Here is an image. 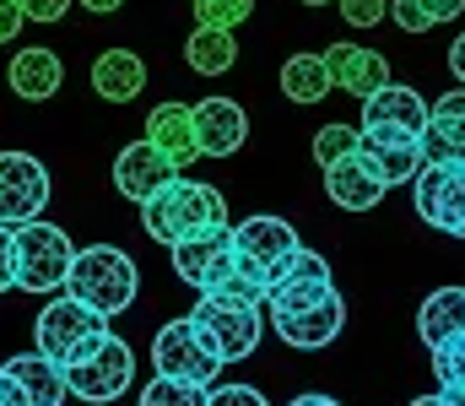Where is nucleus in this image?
Returning a JSON list of instances; mask_svg holds the SVG:
<instances>
[{
    "instance_id": "f257e3e1",
    "label": "nucleus",
    "mask_w": 465,
    "mask_h": 406,
    "mask_svg": "<svg viewBox=\"0 0 465 406\" xmlns=\"http://www.w3.org/2000/svg\"><path fill=\"white\" fill-rule=\"evenodd\" d=\"M141 228L157 239V244H184L195 233H212V228H228V201L217 184H201L190 173H179L168 190H157L146 206H141Z\"/></svg>"
},
{
    "instance_id": "f03ea898",
    "label": "nucleus",
    "mask_w": 465,
    "mask_h": 406,
    "mask_svg": "<svg viewBox=\"0 0 465 406\" xmlns=\"http://www.w3.org/2000/svg\"><path fill=\"white\" fill-rule=\"evenodd\" d=\"M65 292L82 298L87 309H98L104 320L124 314L141 292V276H135V261L119 250V244H87L76 250L71 261V276H65Z\"/></svg>"
},
{
    "instance_id": "7ed1b4c3",
    "label": "nucleus",
    "mask_w": 465,
    "mask_h": 406,
    "mask_svg": "<svg viewBox=\"0 0 465 406\" xmlns=\"http://www.w3.org/2000/svg\"><path fill=\"white\" fill-rule=\"evenodd\" d=\"M71 261H76V244L60 223H22L11 228V271H16V287L22 292H65V276H71Z\"/></svg>"
},
{
    "instance_id": "20e7f679",
    "label": "nucleus",
    "mask_w": 465,
    "mask_h": 406,
    "mask_svg": "<svg viewBox=\"0 0 465 406\" xmlns=\"http://www.w3.org/2000/svg\"><path fill=\"white\" fill-rule=\"evenodd\" d=\"M130 385H135V352H130V342H119L114 331L93 336V342L65 363V391H71L76 401L109 406V401H119Z\"/></svg>"
},
{
    "instance_id": "39448f33",
    "label": "nucleus",
    "mask_w": 465,
    "mask_h": 406,
    "mask_svg": "<svg viewBox=\"0 0 465 406\" xmlns=\"http://www.w3.org/2000/svg\"><path fill=\"white\" fill-rule=\"evenodd\" d=\"M303 244H298V233H292V223H282V217H271V212H254V217H243L238 228H232V261L238 271L271 298V287L282 282V271L287 261L298 255Z\"/></svg>"
},
{
    "instance_id": "423d86ee",
    "label": "nucleus",
    "mask_w": 465,
    "mask_h": 406,
    "mask_svg": "<svg viewBox=\"0 0 465 406\" xmlns=\"http://www.w3.org/2000/svg\"><path fill=\"white\" fill-rule=\"evenodd\" d=\"M152 369L157 380H173V385H195V391H212L217 374H223V358L212 352V342L195 331V320H168L157 336H152Z\"/></svg>"
},
{
    "instance_id": "0eeeda50",
    "label": "nucleus",
    "mask_w": 465,
    "mask_h": 406,
    "mask_svg": "<svg viewBox=\"0 0 465 406\" xmlns=\"http://www.w3.org/2000/svg\"><path fill=\"white\" fill-rule=\"evenodd\" d=\"M195 331L212 342V352L223 358V363H243V358H254V347H260V336H265V314H260V303H243V298H223V292H201V303H195Z\"/></svg>"
},
{
    "instance_id": "6e6552de",
    "label": "nucleus",
    "mask_w": 465,
    "mask_h": 406,
    "mask_svg": "<svg viewBox=\"0 0 465 406\" xmlns=\"http://www.w3.org/2000/svg\"><path fill=\"white\" fill-rule=\"evenodd\" d=\"M109 331V320L98 314V309H87L82 298H71V292H54L44 309H38V320H33V352H44L49 363H71L93 336H104Z\"/></svg>"
},
{
    "instance_id": "1a4fd4ad",
    "label": "nucleus",
    "mask_w": 465,
    "mask_h": 406,
    "mask_svg": "<svg viewBox=\"0 0 465 406\" xmlns=\"http://www.w3.org/2000/svg\"><path fill=\"white\" fill-rule=\"evenodd\" d=\"M411 206L428 228L465 239V163H428L411 184Z\"/></svg>"
},
{
    "instance_id": "9d476101",
    "label": "nucleus",
    "mask_w": 465,
    "mask_h": 406,
    "mask_svg": "<svg viewBox=\"0 0 465 406\" xmlns=\"http://www.w3.org/2000/svg\"><path fill=\"white\" fill-rule=\"evenodd\" d=\"M49 206V168L33 152H0V223H38Z\"/></svg>"
},
{
    "instance_id": "9b49d317",
    "label": "nucleus",
    "mask_w": 465,
    "mask_h": 406,
    "mask_svg": "<svg viewBox=\"0 0 465 406\" xmlns=\"http://www.w3.org/2000/svg\"><path fill=\"white\" fill-rule=\"evenodd\" d=\"M173 276L190 282L195 292L232 298V228H212V233L173 244Z\"/></svg>"
},
{
    "instance_id": "f8f14e48",
    "label": "nucleus",
    "mask_w": 465,
    "mask_h": 406,
    "mask_svg": "<svg viewBox=\"0 0 465 406\" xmlns=\"http://www.w3.org/2000/svg\"><path fill=\"white\" fill-rule=\"evenodd\" d=\"M428 131V98L406 82L379 87L373 98H362V135H417Z\"/></svg>"
},
{
    "instance_id": "ddd939ff",
    "label": "nucleus",
    "mask_w": 465,
    "mask_h": 406,
    "mask_svg": "<svg viewBox=\"0 0 465 406\" xmlns=\"http://www.w3.org/2000/svg\"><path fill=\"white\" fill-rule=\"evenodd\" d=\"M271 325H276V336H282L287 347H298V352H320V347H331V342L341 336V325H347V298L331 292V298H320V303H309V309L271 314Z\"/></svg>"
},
{
    "instance_id": "4468645a",
    "label": "nucleus",
    "mask_w": 465,
    "mask_h": 406,
    "mask_svg": "<svg viewBox=\"0 0 465 406\" xmlns=\"http://www.w3.org/2000/svg\"><path fill=\"white\" fill-rule=\"evenodd\" d=\"M179 179V168L141 135V141H130L124 152L114 157V190L124 195V201H135V206H146L157 190H168Z\"/></svg>"
},
{
    "instance_id": "2eb2a0df",
    "label": "nucleus",
    "mask_w": 465,
    "mask_h": 406,
    "mask_svg": "<svg viewBox=\"0 0 465 406\" xmlns=\"http://www.w3.org/2000/svg\"><path fill=\"white\" fill-rule=\"evenodd\" d=\"M331 292H336V282H331L325 255L298 250V255L287 261V271H282V282L271 287L265 309H271V314H292V309H309V303H320V298H331Z\"/></svg>"
},
{
    "instance_id": "dca6fc26",
    "label": "nucleus",
    "mask_w": 465,
    "mask_h": 406,
    "mask_svg": "<svg viewBox=\"0 0 465 406\" xmlns=\"http://www.w3.org/2000/svg\"><path fill=\"white\" fill-rule=\"evenodd\" d=\"M325 71H331V87L351 93L357 104H362V98H373L379 87H390V60H384L379 49L347 44V38L325 49Z\"/></svg>"
},
{
    "instance_id": "f3484780",
    "label": "nucleus",
    "mask_w": 465,
    "mask_h": 406,
    "mask_svg": "<svg viewBox=\"0 0 465 406\" xmlns=\"http://www.w3.org/2000/svg\"><path fill=\"white\" fill-rule=\"evenodd\" d=\"M190 114H195L201 157H232V152L249 141V114H243V104H232V98H201Z\"/></svg>"
},
{
    "instance_id": "a211bd4d",
    "label": "nucleus",
    "mask_w": 465,
    "mask_h": 406,
    "mask_svg": "<svg viewBox=\"0 0 465 406\" xmlns=\"http://www.w3.org/2000/svg\"><path fill=\"white\" fill-rule=\"evenodd\" d=\"M357 152L373 163V173L384 179V190H395V184H417V173L428 168V146H422L417 135H362Z\"/></svg>"
},
{
    "instance_id": "6ab92c4d",
    "label": "nucleus",
    "mask_w": 465,
    "mask_h": 406,
    "mask_svg": "<svg viewBox=\"0 0 465 406\" xmlns=\"http://www.w3.org/2000/svg\"><path fill=\"white\" fill-rule=\"evenodd\" d=\"M5 82H11L16 98H27V104H49V98L65 87V60H60L54 49H44V44H27V49H16Z\"/></svg>"
},
{
    "instance_id": "aec40b11",
    "label": "nucleus",
    "mask_w": 465,
    "mask_h": 406,
    "mask_svg": "<svg viewBox=\"0 0 465 406\" xmlns=\"http://www.w3.org/2000/svg\"><path fill=\"white\" fill-rule=\"evenodd\" d=\"M146 141L184 173L195 157H201V141H195V114H190V104H157L152 114H146Z\"/></svg>"
},
{
    "instance_id": "412c9836",
    "label": "nucleus",
    "mask_w": 465,
    "mask_h": 406,
    "mask_svg": "<svg viewBox=\"0 0 465 406\" xmlns=\"http://www.w3.org/2000/svg\"><path fill=\"white\" fill-rule=\"evenodd\" d=\"M422 146H428V163H465V87L428 104Z\"/></svg>"
},
{
    "instance_id": "4be33fe9",
    "label": "nucleus",
    "mask_w": 465,
    "mask_h": 406,
    "mask_svg": "<svg viewBox=\"0 0 465 406\" xmlns=\"http://www.w3.org/2000/svg\"><path fill=\"white\" fill-rule=\"evenodd\" d=\"M325 190H331V201H336L341 212H373V206L384 201V179L373 173V163H368L362 152H351V157H341V163L325 168Z\"/></svg>"
},
{
    "instance_id": "5701e85b",
    "label": "nucleus",
    "mask_w": 465,
    "mask_h": 406,
    "mask_svg": "<svg viewBox=\"0 0 465 406\" xmlns=\"http://www.w3.org/2000/svg\"><path fill=\"white\" fill-rule=\"evenodd\" d=\"M93 93L104 104H135L146 93V60L135 49H104L93 60Z\"/></svg>"
},
{
    "instance_id": "b1692460",
    "label": "nucleus",
    "mask_w": 465,
    "mask_h": 406,
    "mask_svg": "<svg viewBox=\"0 0 465 406\" xmlns=\"http://www.w3.org/2000/svg\"><path fill=\"white\" fill-rule=\"evenodd\" d=\"M16 385H22V396L27 406H60L71 391H65V369L60 363H49L44 352H16L11 363H0Z\"/></svg>"
},
{
    "instance_id": "393cba45",
    "label": "nucleus",
    "mask_w": 465,
    "mask_h": 406,
    "mask_svg": "<svg viewBox=\"0 0 465 406\" xmlns=\"http://www.w3.org/2000/svg\"><path fill=\"white\" fill-rule=\"evenodd\" d=\"M460 331H465V287H439V292H428L422 309H417V336L428 342V352L444 347V342L460 336Z\"/></svg>"
},
{
    "instance_id": "a878e982",
    "label": "nucleus",
    "mask_w": 465,
    "mask_h": 406,
    "mask_svg": "<svg viewBox=\"0 0 465 406\" xmlns=\"http://www.w3.org/2000/svg\"><path fill=\"white\" fill-rule=\"evenodd\" d=\"M282 98L287 104H325V93H331V71H325V54H314V49H303V54H292L287 65H282Z\"/></svg>"
},
{
    "instance_id": "bb28decb",
    "label": "nucleus",
    "mask_w": 465,
    "mask_h": 406,
    "mask_svg": "<svg viewBox=\"0 0 465 406\" xmlns=\"http://www.w3.org/2000/svg\"><path fill=\"white\" fill-rule=\"evenodd\" d=\"M184 60H190V71H201V76H223V71H232V60H238L232 27H195L190 44H184Z\"/></svg>"
},
{
    "instance_id": "cd10ccee",
    "label": "nucleus",
    "mask_w": 465,
    "mask_h": 406,
    "mask_svg": "<svg viewBox=\"0 0 465 406\" xmlns=\"http://www.w3.org/2000/svg\"><path fill=\"white\" fill-rule=\"evenodd\" d=\"M254 16V0H195V27H232Z\"/></svg>"
},
{
    "instance_id": "c85d7f7f",
    "label": "nucleus",
    "mask_w": 465,
    "mask_h": 406,
    "mask_svg": "<svg viewBox=\"0 0 465 406\" xmlns=\"http://www.w3.org/2000/svg\"><path fill=\"white\" fill-rule=\"evenodd\" d=\"M362 146V131H351V125H325V131L314 135V163L320 168H331V163H341Z\"/></svg>"
},
{
    "instance_id": "c756f323",
    "label": "nucleus",
    "mask_w": 465,
    "mask_h": 406,
    "mask_svg": "<svg viewBox=\"0 0 465 406\" xmlns=\"http://www.w3.org/2000/svg\"><path fill=\"white\" fill-rule=\"evenodd\" d=\"M135 406H206V391H195V385H173V380H152Z\"/></svg>"
},
{
    "instance_id": "7c9ffc66",
    "label": "nucleus",
    "mask_w": 465,
    "mask_h": 406,
    "mask_svg": "<svg viewBox=\"0 0 465 406\" xmlns=\"http://www.w3.org/2000/svg\"><path fill=\"white\" fill-rule=\"evenodd\" d=\"M433 374H439V391L444 385H465V331L450 336L444 347H433Z\"/></svg>"
},
{
    "instance_id": "2f4dec72",
    "label": "nucleus",
    "mask_w": 465,
    "mask_h": 406,
    "mask_svg": "<svg viewBox=\"0 0 465 406\" xmlns=\"http://www.w3.org/2000/svg\"><path fill=\"white\" fill-rule=\"evenodd\" d=\"M336 5H341V22L351 27H379L390 16V0H336Z\"/></svg>"
},
{
    "instance_id": "473e14b6",
    "label": "nucleus",
    "mask_w": 465,
    "mask_h": 406,
    "mask_svg": "<svg viewBox=\"0 0 465 406\" xmlns=\"http://www.w3.org/2000/svg\"><path fill=\"white\" fill-rule=\"evenodd\" d=\"M390 22H395L401 33H428V27H433V16L422 11V0H390Z\"/></svg>"
},
{
    "instance_id": "72a5a7b5",
    "label": "nucleus",
    "mask_w": 465,
    "mask_h": 406,
    "mask_svg": "<svg viewBox=\"0 0 465 406\" xmlns=\"http://www.w3.org/2000/svg\"><path fill=\"white\" fill-rule=\"evenodd\" d=\"M206 406H271L254 385H212L206 391Z\"/></svg>"
},
{
    "instance_id": "f704fd0d",
    "label": "nucleus",
    "mask_w": 465,
    "mask_h": 406,
    "mask_svg": "<svg viewBox=\"0 0 465 406\" xmlns=\"http://www.w3.org/2000/svg\"><path fill=\"white\" fill-rule=\"evenodd\" d=\"M16 5H22V16H27V22H60L76 0H16Z\"/></svg>"
},
{
    "instance_id": "c9c22d12",
    "label": "nucleus",
    "mask_w": 465,
    "mask_h": 406,
    "mask_svg": "<svg viewBox=\"0 0 465 406\" xmlns=\"http://www.w3.org/2000/svg\"><path fill=\"white\" fill-rule=\"evenodd\" d=\"M22 5L16 0H0V44H16V33H22Z\"/></svg>"
},
{
    "instance_id": "e433bc0d",
    "label": "nucleus",
    "mask_w": 465,
    "mask_h": 406,
    "mask_svg": "<svg viewBox=\"0 0 465 406\" xmlns=\"http://www.w3.org/2000/svg\"><path fill=\"white\" fill-rule=\"evenodd\" d=\"M16 287V271H11V228L0 223V292Z\"/></svg>"
},
{
    "instance_id": "4c0bfd02",
    "label": "nucleus",
    "mask_w": 465,
    "mask_h": 406,
    "mask_svg": "<svg viewBox=\"0 0 465 406\" xmlns=\"http://www.w3.org/2000/svg\"><path fill=\"white\" fill-rule=\"evenodd\" d=\"M422 11H428V16H433V27H439V22H455V16H460L465 0H422Z\"/></svg>"
},
{
    "instance_id": "58836bf2",
    "label": "nucleus",
    "mask_w": 465,
    "mask_h": 406,
    "mask_svg": "<svg viewBox=\"0 0 465 406\" xmlns=\"http://www.w3.org/2000/svg\"><path fill=\"white\" fill-rule=\"evenodd\" d=\"M0 406H27V396H22V385L0 369Z\"/></svg>"
},
{
    "instance_id": "ea45409f",
    "label": "nucleus",
    "mask_w": 465,
    "mask_h": 406,
    "mask_svg": "<svg viewBox=\"0 0 465 406\" xmlns=\"http://www.w3.org/2000/svg\"><path fill=\"white\" fill-rule=\"evenodd\" d=\"M450 71H455V82L465 87V33L455 38V44H450Z\"/></svg>"
},
{
    "instance_id": "a19ab883",
    "label": "nucleus",
    "mask_w": 465,
    "mask_h": 406,
    "mask_svg": "<svg viewBox=\"0 0 465 406\" xmlns=\"http://www.w3.org/2000/svg\"><path fill=\"white\" fill-rule=\"evenodd\" d=\"M76 5H87V11H98V16H114L124 0H76Z\"/></svg>"
},
{
    "instance_id": "79ce46f5",
    "label": "nucleus",
    "mask_w": 465,
    "mask_h": 406,
    "mask_svg": "<svg viewBox=\"0 0 465 406\" xmlns=\"http://www.w3.org/2000/svg\"><path fill=\"white\" fill-rule=\"evenodd\" d=\"M287 406H341L336 396H320V391H309V396H298V401H287Z\"/></svg>"
},
{
    "instance_id": "37998d69",
    "label": "nucleus",
    "mask_w": 465,
    "mask_h": 406,
    "mask_svg": "<svg viewBox=\"0 0 465 406\" xmlns=\"http://www.w3.org/2000/svg\"><path fill=\"white\" fill-rule=\"evenodd\" d=\"M439 401H444V406H465V385H444V391H439Z\"/></svg>"
},
{
    "instance_id": "c03bdc74",
    "label": "nucleus",
    "mask_w": 465,
    "mask_h": 406,
    "mask_svg": "<svg viewBox=\"0 0 465 406\" xmlns=\"http://www.w3.org/2000/svg\"><path fill=\"white\" fill-rule=\"evenodd\" d=\"M411 406H444V401H439V396H417Z\"/></svg>"
},
{
    "instance_id": "a18cd8bd",
    "label": "nucleus",
    "mask_w": 465,
    "mask_h": 406,
    "mask_svg": "<svg viewBox=\"0 0 465 406\" xmlns=\"http://www.w3.org/2000/svg\"><path fill=\"white\" fill-rule=\"evenodd\" d=\"M298 5H314V11H320V5H336V0H298Z\"/></svg>"
}]
</instances>
